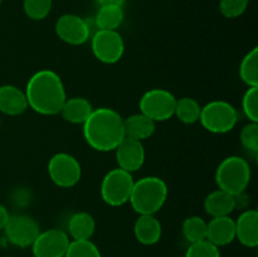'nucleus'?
<instances>
[{
  "label": "nucleus",
  "instance_id": "ddd939ff",
  "mask_svg": "<svg viewBox=\"0 0 258 257\" xmlns=\"http://www.w3.org/2000/svg\"><path fill=\"white\" fill-rule=\"evenodd\" d=\"M115 151L118 168L128 173L139 170L145 163V148L143 141L125 136L116 146Z\"/></svg>",
  "mask_w": 258,
  "mask_h": 257
},
{
  "label": "nucleus",
  "instance_id": "393cba45",
  "mask_svg": "<svg viewBox=\"0 0 258 257\" xmlns=\"http://www.w3.org/2000/svg\"><path fill=\"white\" fill-rule=\"evenodd\" d=\"M181 232L189 243L204 241L207 239V222L202 217L190 216L184 219Z\"/></svg>",
  "mask_w": 258,
  "mask_h": 257
},
{
  "label": "nucleus",
  "instance_id": "20e7f679",
  "mask_svg": "<svg viewBox=\"0 0 258 257\" xmlns=\"http://www.w3.org/2000/svg\"><path fill=\"white\" fill-rule=\"evenodd\" d=\"M251 181V166L248 161L237 155L228 156L219 163L216 170L218 189L234 197L242 196Z\"/></svg>",
  "mask_w": 258,
  "mask_h": 257
},
{
  "label": "nucleus",
  "instance_id": "9b49d317",
  "mask_svg": "<svg viewBox=\"0 0 258 257\" xmlns=\"http://www.w3.org/2000/svg\"><path fill=\"white\" fill-rule=\"evenodd\" d=\"M70 242V236L64 231L50 228L39 232L30 247L34 257H64Z\"/></svg>",
  "mask_w": 258,
  "mask_h": 257
},
{
  "label": "nucleus",
  "instance_id": "bb28decb",
  "mask_svg": "<svg viewBox=\"0 0 258 257\" xmlns=\"http://www.w3.org/2000/svg\"><path fill=\"white\" fill-rule=\"evenodd\" d=\"M52 0H23V10L32 20H42L52 10Z\"/></svg>",
  "mask_w": 258,
  "mask_h": 257
},
{
  "label": "nucleus",
  "instance_id": "39448f33",
  "mask_svg": "<svg viewBox=\"0 0 258 257\" xmlns=\"http://www.w3.org/2000/svg\"><path fill=\"white\" fill-rule=\"evenodd\" d=\"M199 121L209 133L226 134L233 130L236 126L238 112L227 101H211L202 107Z\"/></svg>",
  "mask_w": 258,
  "mask_h": 257
},
{
  "label": "nucleus",
  "instance_id": "7c9ffc66",
  "mask_svg": "<svg viewBox=\"0 0 258 257\" xmlns=\"http://www.w3.org/2000/svg\"><path fill=\"white\" fill-rule=\"evenodd\" d=\"M241 143L252 153L258 151V122H248L241 130Z\"/></svg>",
  "mask_w": 258,
  "mask_h": 257
},
{
  "label": "nucleus",
  "instance_id": "9d476101",
  "mask_svg": "<svg viewBox=\"0 0 258 257\" xmlns=\"http://www.w3.org/2000/svg\"><path fill=\"white\" fill-rule=\"evenodd\" d=\"M3 231L5 232V236L10 243L25 248L32 246L39 234L40 228L38 222L30 216L18 214L9 217Z\"/></svg>",
  "mask_w": 258,
  "mask_h": 257
},
{
  "label": "nucleus",
  "instance_id": "412c9836",
  "mask_svg": "<svg viewBox=\"0 0 258 257\" xmlns=\"http://www.w3.org/2000/svg\"><path fill=\"white\" fill-rule=\"evenodd\" d=\"M96 229V221L87 212H77L68 221V234L75 241L91 239Z\"/></svg>",
  "mask_w": 258,
  "mask_h": 257
},
{
  "label": "nucleus",
  "instance_id": "0eeeda50",
  "mask_svg": "<svg viewBox=\"0 0 258 257\" xmlns=\"http://www.w3.org/2000/svg\"><path fill=\"white\" fill-rule=\"evenodd\" d=\"M175 105L176 97L170 91L164 88H151L141 96L139 108L141 113L159 122L173 117Z\"/></svg>",
  "mask_w": 258,
  "mask_h": 257
},
{
  "label": "nucleus",
  "instance_id": "aec40b11",
  "mask_svg": "<svg viewBox=\"0 0 258 257\" xmlns=\"http://www.w3.org/2000/svg\"><path fill=\"white\" fill-rule=\"evenodd\" d=\"M93 107L85 97L67 98L60 108V115L67 122L83 123L92 113Z\"/></svg>",
  "mask_w": 258,
  "mask_h": 257
},
{
  "label": "nucleus",
  "instance_id": "473e14b6",
  "mask_svg": "<svg viewBox=\"0 0 258 257\" xmlns=\"http://www.w3.org/2000/svg\"><path fill=\"white\" fill-rule=\"evenodd\" d=\"M100 7H105V5H116V7H122L125 0H96Z\"/></svg>",
  "mask_w": 258,
  "mask_h": 257
},
{
  "label": "nucleus",
  "instance_id": "7ed1b4c3",
  "mask_svg": "<svg viewBox=\"0 0 258 257\" xmlns=\"http://www.w3.org/2000/svg\"><path fill=\"white\" fill-rule=\"evenodd\" d=\"M168 199V185L159 176H144L134 183L128 202L139 214H155Z\"/></svg>",
  "mask_w": 258,
  "mask_h": 257
},
{
  "label": "nucleus",
  "instance_id": "dca6fc26",
  "mask_svg": "<svg viewBox=\"0 0 258 257\" xmlns=\"http://www.w3.org/2000/svg\"><path fill=\"white\" fill-rule=\"evenodd\" d=\"M161 223L154 214H140L134 224L135 238L145 246L158 243L161 238Z\"/></svg>",
  "mask_w": 258,
  "mask_h": 257
},
{
  "label": "nucleus",
  "instance_id": "423d86ee",
  "mask_svg": "<svg viewBox=\"0 0 258 257\" xmlns=\"http://www.w3.org/2000/svg\"><path fill=\"white\" fill-rule=\"evenodd\" d=\"M135 180L133 173L121 168L111 169L101 183V198L111 207H120L127 203Z\"/></svg>",
  "mask_w": 258,
  "mask_h": 257
},
{
  "label": "nucleus",
  "instance_id": "72a5a7b5",
  "mask_svg": "<svg viewBox=\"0 0 258 257\" xmlns=\"http://www.w3.org/2000/svg\"><path fill=\"white\" fill-rule=\"evenodd\" d=\"M2 2H3V0H0V4H2Z\"/></svg>",
  "mask_w": 258,
  "mask_h": 257
},
{
  "label": "nucleus",
  "instance_id": "b1692460",
  "mask_svg": "<svg viewBox=\"0 0 258 257\" xmlns=\"http://www.w3.org/2000/svg\"><path fill=\"white\" fill-rule=\"evenodd\" d=\"M239 77L248 87L258 86V48L249 50L239 66Z\"/></svg>",
  "mask_w": 258,
  "mask_h": 257
},
{
  "label": "nucleus",
  "instance_id": "f03ea898",
  "mask_svg": "<svg viewBox=\"0 0 258 257\" xmlns=\"http://www.w3.org/2000/svg\"><path fill=\"white\" fill-rule=\"evenodd\" d=\"M86 143L97 151H112L125 138L123 118L110 107L93 108L82 123Z\"/></svg>",
  "mask_w": 258,
  "mask_h": 257
},
{
  "label": "nucleus",
  "instance_id": "4468645a",
  "mask_svg": "<svg viewBox=\"0 0 258 257\" xmlns=\"http://www.w3.org/2000/svg\"><path fill=\"white\" fill-rule=\"evenodd\" d=\"M207 239L217 247L232 243L236 239L234 219L229 216L212 218L207 223Z\"/></svg>",
  "mask_w": 258,
  "mask_h": 257
},
{
  "label": "nucleus",
  "instance_id": "cd10ccee",
  "mask_svg": "<svg viewBox=\"0 0 258 257\" xmlns=\"http://www.w3.org/2000/svg\"><path fill=\"white\" fill-rule=\"evenodd\" d=\"M242 108L249 122H258V86L248 87L242 100Z\"/></svg>",
  "mask_w": 258,
  "mask_h": 257
},
{
  "label": "nucleus",
  "instance_id": "6e6552de",
  "mask_svg": "<svg viewBox=\"0 0 258 257\" xmlns=\"http://www.w3.org/2000/svg\"><path fill=\"white\" fill-rule=\"evenodd\" d=\"M48 175L50 180L60 188H72L82 175L80 161L67 153H57L48 161Z\"/></svg>",
  "mask_w": 258,
  "mask_h": 257
},
{
  "label": "nucleus",
  "instance_id": "c85d7f7f",
  "mask_svg": "<svg viewBox=\"0 0 258 257\" xmlns=\"http://www.w3.org/2000/svg\"><path fill=\"white\" fill-rule=\"evenodd\" d=\"M184 257H221V252L219 247L214 246L208 239H204V241L190 243Z\"/></svg>",
  "mask_w": 258,
  "mask_h": 257
},
{
  "label": "nucleus",
  "instance_id": "4be33fe9",
  "mask_svg": "<svg viewBox=\"0 0 258 257\" xmlns=\"http://www.w3.org/2000/svg\"><path fill=\"white\" fill-rule=\"evenodd\" d=\"M122 7L116 5H105L98 8L95 17V24L101 30H117L123 22Z\"/></svg>",
  "mask_w": 258,
  "mask_h": 257
},
{
  "label": "nucleus",
  "instance_id": "a211bd4d",
  "mask_svg": "<svg viewBox=\"0 0 258 257\" xmlns=\"http://www.w3.org/2000/svg\"><path fill=\"white\" fill-rule=\"evenodd\" d=\"M237 207V197L217 189L212 191L204 199V209L206 213L209 214L212 218L214 217H226L229 216Z\"/></svg>",
  "mask_w": 258,
  "mask_h": 257
},
{
  "label": "nucleus",
  "instance_id": "c756f323",
  "mask_svg": "<svg viewBox=\"0 0 258 257\" xmlns=\"http://www.w3.org/2000/svg\"><path fill=\"white\" fill-rule=\"evenodd\" d=\"M249 0H221L219 2V10L222 15L228 19L238 18L246 12L248 8Z\"/></svg>",
  "mask_w": 258,
  "mask_h": 257
},
{
  "label": "nucleus",
  "instance_id": "f3484780",
  "mask_svg": "<svg viewBox=\"0 0 258 257\" xmlns=\"http://www.w3.org/2000/svg\"><path fill=\"white\" fill-rule=\"evenodd\" d=\"M28 108L25 92L17 86H0V112L8 116L22 115Z\"/></svg>",
  "mask_w": 258,
  "mask_h": 257
},
{
  "label": "nucleus",
  "instance_id": "2f4dec72",
  "mask_svg": "<svg viewBox=\"0 0 258 257\" xmlns=\"http://www.w3.org/2000/svg\"><path fill=\"white\" fill-rule=\"evenodd\" d=\"M9 217H10V214H9V212H8V209L5 208L3 204H0V231H2V229H4L5 224H7Z\"/></svg>",
  "mask_w": 258,
  "mask_h": 257
},
{
  "label": "nucleus",
  "instance_id": "a878e982",
  "mask_svg": "<svg viewBox=\"0 0 258 257\" xmlns=\"http://www.w3.org/2000/svg\"><path fill=\"white\" fill-rule=\"evenodd\" d=\"M64 257H102L98 247L91 239L70 242Z\"/></svg>",
  "mask_w": 258,
  "mask_h": 257
},
{
  "label": "nucleus",
  "instance_id": "f257e3e1",
  "mask_svg": "<svg viewBox=\"0 0 258 257\" xmlns=\"http://www.w3.org/2000/svg\"><path fill=\"white\" fill-rule=\"evenodd\" d=\"M24 92L28 107L40 115H57L67 100L62 80L54 71L50 70L35 72L28 81Z\"/></svg>",
  "mask_w": 258,
  "mask_h": 257
},
{
  "label": "nucleus",
  "instance_id": "5701e85b",
  "mask_svg": "<svg viewBox=\"0 0 258 257\" xmlns=\"http://www.w3.org/2000/svg\"><path fill=\"white\" fill-rule=\"evenodd\" d=\"M202 106L199 105L198 101L191 97H181L176 100L174 116H176L181 122L190 125L199 121Z\"/></svg>",
  "mask_w": 258,
  "mask_h": 257
},
{
  "label": "nucleus",
  "instance_id": "6ab92c4d",
  "mask_svg": "<svg viewBox=\"0 0 258 257\" xmlns=\"http://www.w3.org/2000/svg\"><path fill=\"white\" fill-rule=\"evenodd\" d=\"M156 122L144 113H134L127 118H123V130L125 136L135 140L144 141L151 138L155 133Z\"/></svg>",
  "mask_w": 258,
  "mask_h": 257
},
{
  "label": "nucleus",
  "instance_id": "2eb2a0df",
  "mask_svg": "<svg viewBox=\"0 0 258 257\" xmlns=\"http://www.w3.org/2000/svg\"><path fill=\"white\" fill-rule=\"evenodd\" d=\"M236 238L243 246L254 248L258 244V212L256 209H247L239 214L234 221Z\"/></svg>",
  "mask_w": 258,
  "mask_h": 257
},
{
  "label": "nucleus",
  "instance_id": "1a4fd4ad",
  "mask_svg": "<svg viewBox=\"0 0 258 257\" xmlns=\"http://www.w3.org/2000/svg\"><path fill=\"white\" fill-rule=\"evenodd\" d=\"M93 55L100 62L113 65L122 58L125 52V43L117 30L98 29L91 39Z\"/></svg>",
  "mask_w": 258,
  "mask_h": 257
},
{
  "label": "nucleus",
  "instance_id": "f8f14e48",
  "mask_svg": "<svg viewBox=\"0 0 258 257\" xmlns=\"http://www.w3.org/2000/svg\"><path fill=\"white\" fill-rule=\"evenodd\" d=\"M55 34L71 45H82L90 39L91 29L83 18L76 14H63L55 23Z\"/></svg>",
  "mask_w": 258,
  "mask_h": 257
}]
</instances>
